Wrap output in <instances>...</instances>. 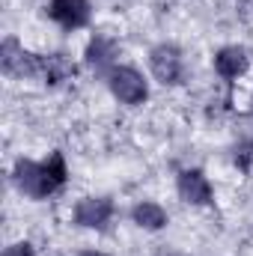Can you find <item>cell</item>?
I'll use <instances>...</instances> for the list:
<instances>
[{"label":"cell","mask_w":253,"mask_h":256,"mask_svg":"<svg viewBox=\"0 0 253 256\" xmlns=\"http://www.w3.org/2000/svg\"><path fill=\"white\" fill-rule=\"evenodd\" d=\"M12 185L18 194L30 196V200H48L54 194H60L68 182V167H66L63 152H51L42 161L33 158H18L12 164Z\"/></svg>","instance_id":"6da1fadb"},{"label":"cell","mask_w":253,"mask_h":256,"mask_svg":"<svg viewBox=\"0 0 253 256\" xmlns=\"http://www.w3.org/2000/svg\"><path fill=\"white\" fill-rule=\"evenodd\" d=\"M149 72L158 84L164 86H179L185 84L188 63H185V51L176 42H158L149 48Z\"/></svg>","instance_id":"7a4b0ae2"},{"label":"cell","mask_w":253,"mask_h":256,"mask_svg":"<svg viewBox=\"0 0 253 256\" xmlns=\"http://www.w3.org/2000/svg\"><path fill=\"white\" fill-rule=\"evenodd\" d=\"M104 84H108L110 96H114L120 104H126V108H140V104L149 98V80H146V74H143L140 68H134V66L120 63L116 68H110V74L104 78Z\"/></svg>","instance_id":"3957f363"},{"label":"cell","mask_w":253,"mask_h":256,"mask_svg":"<svg viewBox=\"0 0 253 256\" xmlns=\"http://www.w3.org/2000/svg\"><path fill=\"white\" fill-rule=\"evenodd\" d=\"M116 214V202L110 196H80L72 208V220L80 230H96L104 232Z\"/></svg>","instance_id":"277c9868"},{"label":"cell","mask_w":253,"mask_h":256,"mask_svg":"<svg viewBox=\"0 0 253 256\" xmlns=\"http://www.w3.org/2000/svg\"><path fill=\"white\" fill-rule=\"evenodd\" d=\"M0 68L6 78L12 80H24V78H39V54L27 51L18 39L6 36L3 48H0Z\"/></svg>","instance_id":"5b68a950"},{"label":"cell","mask_w":253,"mask_h":256,"mask_svg":"<svg viewBox=\"0 0 253 256\" xmlns=\"http://www.w3.org/2000/svg\"><path fill=\"white\" fill-rule=\"evenodd\" d=\"M120 54H122V48H120V42H116L114 36H108V33H92V39H90L86 48H84V66H86L90 72L108 78L110 68L120 66Z\"/></svg>","instance_id":"8992f818"},{"label":"cell","mask_w":253,"mask_h":256,"mask_svg":"<svg viewBox=\"0 0 253 256\" xmlns=\"http://www.w3.org/2000/svg\"><path fill=\"white\" fill-rule=\"evenodd\" d=\"M176 194L185 206L194 208H202V206H212L214 202V188H212V179L200 170V167H185L179 170L176 176Z\"/></svg>","instance_id":"52a82bcc"},{"label":"cell","mask_w":253,"mask_h":256,"mask_svg":"<svg viewBox=\"0 0 253 256\" xmlns=\"http://www.w3.org/2000/svg\"><path fill=\"white\" fill-rule=\"evenodd\" d=\"M48 18L68 33L90 27L92 21V3L90 0H48Z\"/></svg>","instance_id":"ba28073f"},{"label":"cell","mask_w":253,"mask_h":256,"mask_svg":"<svg viewBox=\"0 0 253 256\" xmlns=\"http://www.w3.org/2000/svg\"><path fill=\"white\" fill-rule=\"evenodd\" d=\"M212 66H214V74L220 80H230L232 84V80H238V78H244L250 72V54L242 45H224V48L214 51Z\"/></svg>","instance_id":"9c48e42d"},{"label":"cell","mask_w":253,"mask_h":256,"mask_svg":"<svg viewBox=\"0 0 253 256\" xmlns=\"http://www.w3.org/2000/svg\"><path fill=\"white\" fill-rule=\"evenodd\" d=\"M131 224L140 226V230H146V232H161L170 224V214L155 200H137L131 206Z\"/></svg>","instance_id":"30bf717a"},{"label":"cell","mask_w":253,"mask_h":256,"mask_svg":"<svg viewBox=\"0 0 253 256\" xmlns=\"http://www.w3.org/2000/svg\"><path fill=\"white\" fill-rule=\"evenodd\" d=\"M74 74V66L66 54H39V78L45 84H60V80H68Z\"/></svg>","instance_id":"8fae6325"},{"label":"cell","mask_w":253,"mask_h":256,"mask_svg":"<svg viewBox=\"0 0 253 256\" xmlns=\"http://www.w3.org/2000/svg\"><path fill=\"white\" fill-rule=\"evenodd\" d=\"M232 161H236V167H238L244 176L253 179V137L242 140V143L232 149Z\"/></svg>","instance_id":"7c38bea8"},{"label":"cell","mask_w":253,"mask_h":256,"mask_svg":"<svg viewBox=\"0 0 253 256\" xmlns=\"http://www.w3.org/2000/svg\"><path fill=\"white\" fill-rule=\"evenodd\" d=\"M3 256H36V248L30 242H15L3 250Z\"/></svg>","instance_id":"4fadbf2b"},{"label":"cell","mask_w":253,"mask_h":256,"mask_svg":"<svg viewBox=\"0 0 253 256\" xmlns=\"http://www.w3.org/2000/svg\"><path fill=\"white\" fill-rule=\"evenodd\" d=\"M78 256H110V254H104V250H80Z\"/></svg>","instance_id":"5bb4252c"},{"label":"cell","mask_w":253,"mask_h":256,"mask_svg":"<svg viewBox=\"0 0 253 256\" xmlns=\"http://www.w3.org/2000/svg\"><path fill=\"white\" fill-rule=\"evenodd\" d=\"M250 114H253V98H250Z\"/></svg>","instance_id":"9a60e30c"}]
</instances>
